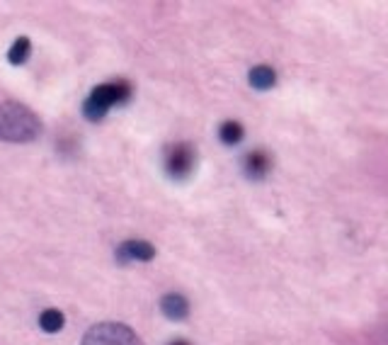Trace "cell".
Returning <instances> with one entry per match:
<instances>
[{"label": "cell", "instance_id": "6da1fadb", "mask_svg": "<svg viewBox=\"0 0 388 345\" xmlns=\"http://www.w3.org/2000/svg\"><path fill=\"white\" fill-rule=\"evenodd\" d=\"M42 134V119L20 103L0 105V139L10 144H29Z\"/></svg>", "mask_w": 388, "mask_h": 345}, {"label": "cell", "instance_id": "7a4b0ae2", "mask_svg": "<svg viewBox=\"0 0 388 345\" xmlns=\"http://www.w3.org/2000/svg\"><path fill=\"white\" fill-rule=\"evenodd\" d=\"M131 98V85L126 80H112V83L95 85L93 93L85 98L83 115L90 122H100L117 105H124Z\"/></svg>", "mask_w": 388, "mask_h": 345}, {"label": "cell", "instance_id": "3957f363", "mask_svg": "<svg viewBox=\"0 0 388 345\" xmlns=\"http://www.w3.org/2000/svg\"><path fill=\"white\" fill-rule=\"evenodd\" d=\"M80 345H144V343H141V338L136 336L129 326H124V323L102 321L85 331Z\"/></svg>", "mask_w": 388, "mask_h": 345}, {"label": "cell", "instance_id": "277c9868", "mask_svg": "<svg viewBox=\"0 0 388 345\" xmlns=\"http://www.w3.org/2000/svg\"><path fill=\"white\" fill-rule=\"evenodd\" d=\"M163 168L170 180H187L197 168V149L192 144H170L163 151Z\"/></svg>", "mask_w": 388, "mask_h": 345}, {"label": "cell", "instance_id": "5b68a950", "mask_svg": "<svg viewBox=\"0 0 388 345\" xmlns=\"http://www.w3.org/2000/svg\"><path fill=\"white\" fill-rule=\"evenodd\" d=\"M114 258H117V263H121V265H124V263H148L156 258V248H153V243L136 241L134 238V241L119 243Z\"/></svg>", "mask_w": 388, "mask_h": 345}, {"label": "cell", "instance_id": "8992f818", "mask_svg": "<svg viewBox=\"0 0 388 345\" xmlns=\"http://www.w3.org/2000/svg\"><path fill=\"white\" fill-rule=\"evenodd\" d=\"M272 170V159H269L267 151L262 149H255L248 151L243 159V172L248 180H264Z\"/></svg>", "mask_w": 388, "mask_h": 345}, {"label": "cell", "instance_id": "52a82bcc", "mask_svg": "<svg viewBox=\"0 0 388 345\" xmlns=\"http://www.w3.org/2000/svg\"><path fill=\"white\" fill-rule=\"evenodd\" d=\"M161 311L165 314L170 321H182V318H187V314H190V302H187V297H182V294L170 292L161 299Z\"/></svg>", "mask_w": 388, "mask_h": 345}, {"label": "cell", "instance_id": "ba28073f", "mask_svg": "<svg viewBox=\"0 0 388 345\" xmlns=\"http://www.w3.org/2000/svg\"><path fill=\"white\" fill-rule=\"evenodd\" d=\"M248 80L255 90H269V88H274V83H277V71L267 64L253 66L248 73Z\"/></svg>", "mask_w": 388, "mask_h": 345}, {"label": "cell", "instance_id": "9c48e42d", "mask_svg": "<svg viewBox=\"0 0 388 345\" xmlns=\"http://www.w3.org/2000/svg\"><path fill=\"white\" fill-rule=\"evenodd\" d=\"M243 136H245V129H243L241 122H236V119H228V122H223V124L218 126V139H221L226 146L241 144Z\"/></svg>", "mask_w": 388, "mask_h": 345}, {"label": "cell", "instance_id": "30bf717a", "mask_svg": "<svg viewBox=\"0 0 388 345\" xmlns=\"http://www.w3.org/2000/svg\"><path fill=\"white\" fill-rule=\"evenodd\" d=\"M29 52H32V42H29V37H17L8 52V61L13 66H22L24 61L29 59Z\"/></svg>", "mask_w": 388, "mask_h": 345}, {"label": "cell", "instance_id": "8fae6325", "mask_svg": "<svg viewBox=\"0 0 388 345\" xmlns=\"http://www.w3.org/2000/svg\"><path fill=\"white\" fill-rule=\"evenodd\" d=\"M64 323H66V316L59 309H47V311H42V316H39V326L47 333H59L61 328H64Z\"/></svg>", "mask_w": 388, "mask_h": 345}, {"label": "cell", "instance_id": "7c38bea8", "mask_svg": "<svg viewBox=\"0 0 388 345\" xmlns=\"http://www.w3.org/2000/svg\"><path fill=\"white\" fill-rule=\"evenodd\" d=\"M167 345H192L190 341H182V338H177V341H172V343H167Z\"/></svg>", "mask_w": 388, "mask_h": 345}]
</instances>
